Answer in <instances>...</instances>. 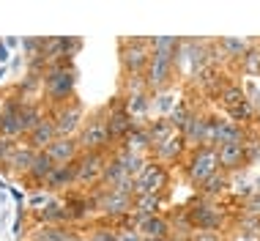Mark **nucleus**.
<instances>
[{
  "label": "nucleus",
  "instance_id": "4468645a",
  "mask_svg": "<svg viewBox=\"0 0 260 241\" xmlns=\"http://www.w3.org/2000/svg\"><path fill=\"white\" fill-rule=\"evenodd\" d=\"M135 230L140 233L143 238H170V222H167L161 214H153V217H140Z\"/></svg>",
  "mask_w": 260,
  "mask_h": 241
},
{
  "label": "nucleus",
  "instance_id": "49530a36",
  "mask_svg": "<svg viewBox=\"0 0 260 241\" xmlns=\"http://www.w3.org/2000/svg\"><path fill=\"white\" fill-rule=\"evenodd\" d=\"M167 241H184V238H181V236H178V238H167Z\"/></svg>",
  "mask_w": 260,
  "mask_h": 241
},
{
  "label": "nucleus",
  "instance_id": "423d86ee",
  "mask_svg": "<svg viewBox=\"0 0 260 241\" xmlns=\"http://www.w3.org/2000/svg\"><path fill=\"white\" fill-rule=\"evenodd\" d=\"M74 165H77V184H96V187H99L102 173H104V167H107V157L88 151V154H80V159H77Z\"/></svg>",
  "mask_w": 260,
  "mask_h": 241
},
{
  "label": "nucleus",
  "instance_id": "2eb2a0df",
  "mask_svg": "<svg viewBox=\"0 0 260 241\" xmlns=\"http://www.w3.org/2000/svg\"><path fill=\"white\" fill-rule=\"evenodd\" d=\"M55 140H58V132H55L52 118H44V120L36 126V129L27 134V145H30L33 151H47V148H50Z\"/></svg>",
  "mask_w": 260,
  "mask_h": 241
},
{
  "label": "nucleus",
  "instance_id": "412c9836",
  "mask_svg": "<svg viewBox=\"0 0 260 241\" xmlns=\"http://www.w3.org/2000/svg\"><path fill=\"white\" fill-rule=\"evenodd\" d=\"M55 167H58V165H55V162L47 157L44 151H39L36 159H33V165H30V170H27L25 175H27V178H30L33 184H47V178L52 175Z\"/></svg>",
  "mask_w": 260,
  "mask_h": 241
},
{
  "label": "nucleus",
  "instance_id": "39448f33",
  "mask_svg": "<svg viewBox=\"0 0 260 241\" xmlns=\"http://www.w3.org/2000/svg\"><path fill=\"white\" fill-rule=\"evenodd\" d=\"M93 197H96V208L110 219L126 217V214L135 211V197H129V195L112 192V189H102V192H96Z\"/></svg>",
  "mask_w": 260,
  "mask_h": 241
},
{
  "label": "nucleus",
  "instance_id": "0eeeda50",
  "mask_svg": "<svg viewBox=\"0 0 260 241\" xmlns=\"http://www.w3.org/2000/svg\"><path fill=\"white\" fill-rule=\"evenodd\" d=\"M52 124H55V132L58 137H72V134L82 126V107L77 102H66L55 110L52 115Z\"/></svg>",
  "mask_w": 260,
  "mask_h": 241
},
{
  "label": "nucleus",
  "instance_id": "f3484780",
  "mask_svg": "<svg viewBox=\"0 0 260 241\" xmlns=\"http://www.w3.org/2000/svg\"><path fill=\"white\" fill-rule=\"evenodd\" d=\"M184 148H186L184 137H181V132H175L165 140V143L153 145L151 151H153V157H156V162H175L181 154H184Z\"/></svg>",
  "mask_w": 260,
  "mask_h": 241
},
{
  "label": "nucleus",
  "instance_id": "9b49d317",
  "mask_svg": "<svg viewBox=\"0 0 260 241\" xmlns=\"http://www.w3.org/2000/svg\"><path fill=\"white\" fill-rule=\"evenodd\" d=\"M44 154L55 162V165H72V162L80 159L82 151H80V143H77L74 137H58Z\"/></svg>",
  "mask_w": 260,
  "mask_h": 241
},
{
  "label": "nucleus",
  "instance_id": "c756f323",
  "mask_svg": "<svg viewBox=\"0 0 260 241\" xmlns=\"http://www.w3.org/2000/svg\"><path fill=\"white\" fill-rule=\"evenodd\" d=\"M148 129V137H151V145H159V143H165L170 134H175V129H173V124L167 118H159V120H153L151 126H145Z\"/></svg>",
  "mask_w": 260,
  "mask_h": 241
},
{
  "label": "nucleus",
  "instance_id": "c03bdc74",
  "mask_svg": "<svg viewBox=\"0 0 260 241\" xmlns=\"http://www.w3.org/2000/svg\"><path fill=\"white\" fill-rule=\"evenodd\" d=\"M9 58V52H6V44H0V61H6Z\"/></svg>",
  "mask_w": 260,
  "mask_h": 241
},
{
  "label": "nucleus",
  "instance_id": "a18cd8bd",
  "mask_svg": "<svg viewBox=\"0 0 260 241\" xmlns=\"http://www.w3.org/2000/svg\"><path fill=\"white\" fill-rule=\"evenodd\" d=\"M143 241H167V238H143Z\"/></svg>",
  "mask_w": 260,
  "mask_h": 241
},
{
  "label": "nucleus",
  "instance_id": "aec40b11",
  "mask_svg": "<svg viewBox=\"0 0 260 241\" xmlns=\"http://www.w3.org/2000/svg\"><path fill=\"white\" fill-rule=\"evenodd\" d=\"M112 159H115L118 165H121V167L126 170V175H132V178H137V175L145 170V165H148L143 154L126 151V148H121V151H115V157H112Z\"/></svg>",
  "mask_w": 260,
  "mask_h": 241
},
{
  "label": "nucleus",
  "instance_id": "c85d7f7f",
  "mask_svg": "<svg viewBox=\"0 0 260 241\" xmlns=\"http://www.w3.org/2000/svg\"><path fill=\"white\" fill-rule=\"evenodd\" d=\"M161 208V197L159 195H135V211L140 217H153Z\"/></svg>",
  "mask_w": 260,
  "mask_h": 241
},
{
  "label": "nucleus",
  "instance_id": "bb28decb",
  "mask_svg": "<svg viewBox=\"0 0 260 241\" xmlns=\"http://www.w3.org/2000/svg\"><path fill=\"white\" fill-rule=\"evenodd\" d=\"M69 219H85L90 214V208H96V197H69L63 203Z\"/></svg>",
  "mask_w": 260,
  "mask_h": 241
},
{
  "label": "nucleus",
  "instance_id": "473e14b6",
  "mask_svg": "<svg viewBox=\"0 0 260 241\" xmlns=\"http://www.w3.org/2000/svg\"><path fill=\"white\" fill-rule=\"evenodd\" d=\"M39 219L44 225H60V222H66V208H63L60 203H50V205H44L41 208V214H39Z\"/></svg>",
  "mask_w": 260,
  "mask_h": 241
},
{
  "label": "nucleus",
  "instance_id": "7c9ffc66",
  "mask_svg": "<svg viewBox=\"0 0 260 241\" xmlns=\"http://www.w3.org/2000/svg\"><path fill=\"white\" fill-rule=\"evenodd\" d=\"M230 115V120H233V124H247V120H252L255 118V104L249 102V99H241V102L236 104V107H230V110H224Z\"/></svg>",
  "mask_w": 260,
  "mask_h": 241
},
{
  "label": "nucleus",
  "instance_id": "20e7f679",
  "mask_svg": "<svg viewBox=\"0 0 260 241\" xmlns=\"http://www.w3.org/2000/svg\"><path fill=\"white\" fill-rule=\"evenodd\" d=\"M173 74H175V63L170 58L151 55L148 66H145V74H143V82L148 91H165L173 82Z\"/></svg>",
  "mask_w": 260,
  "mask_h": 241
},
{
  "label": "nucleus",
  "instance_id": "1a4fd4ad",
  "mask_svg": "<svg viewBox=\"0 0 260 241\" xmlns=\"http://www.w3.org/2000/svg\"><path fill=\"white\" fill-rule=\"evenodd\" d=\"M151 61V49L148 47H129L121 41V66L126 77H143L145 66Z\"/></svg>",
  "mask_w": 260,
  "mask_h": 241
},
{
  "label": "nucleus",
  "instance_id": "6e6552de",
  "mask_svg": "<svg viewBox=\"0 0 260 241\" xmlns=\"http://www.w3.org/2000/svg\"><path fill=\"white\" fill-rule=\"evenodd\" d=\"M167 187V170L161 162H148L137 175V195H159Z\"/></svg>",
  "mask_w": 260,
  "mask_h": 241
},
{
  "label": "nucleus",
  "instance_id": "2f4dec72",
  "mask_svg": "<svg viewBox=\"0 0 260 241\" xmlns=\"http://www.w3.org/2000/svg\"><path fill=\"white\" fill-rule=\"evenodd\" d=\"M192 115H194V110L189 107L186 102H178V104L173 107V112H170V118H167V120L173 124L175 132H184V126L189 124V118H192Z\"/></svg>",
  "mask_w": 260,
  "mask_h": 241
},
{
  "label": "nucleus",
  "instance_id": "393cba45",
  "mask_svg": "<svg viewBox=\"0 0 260 241\" xmlns=\"http://www.w3.org/2000/svg\"><path fill=\"white\" fill-rule=\"evenodd\" d=\"M123 148L126 151H135V154H143V151H148V148H153L151 137H148V129H145V126H135V129L123 137Z\"/></svg>",
  "mask_w": 260,
  "mask_h": 241
},
{
  "label": "nucleus",
  "instance_id": "4be33fe9",
  "mask_svg": "<svg viewBox=\"0 0 260 241\" xmlns=\"http://www.w3.org/2000/svg\"><path fill=\"white\" fill-rule=\"evenodd\" d=\"M47 115L41 112V107L39 104H30V102H22V107H19V129H22V134L27 137L36 126L44 120Z\"/></svg>",
  "mask_w": 260,
  "mask_h": 241
},
{
  "label": "nucleus",
  "instance_id": "58836bf2",
  "mask_svg": "<svg viewBox=\"0 0 260 241\" xmlns=\"http://www.w3.org/2000/svg\"><path fill=\"white\" fill-rule=\"evenodd\" d=\"M14 151H17V143L9 137H0V165H9V159L14 157Z\"/></svg>",
  "mask_w": 260,
  "mask_h": 241
},
{
  "label": "nucleus",
  "instance_id": "f8f14e48",
  "mask_svg": "<svg viewBox=\"0 0 260 241\" xmlns=\"http://www.w3.org/2000/svg\"><path fill=\"white\" fill-rule=\"evenodd\" d=\"M135 118L126 112V107H121V104H115V107L110 110L107 115V132H110V140H123L126 134H129L132 129H135Z\"/></svg>",
  "mask_w": 260,
  "mask_h": 241
},
{
  "label": "nucleus",
  "instance_id": "a878e982",
  "mask_svg": "<svg viewBox=\"0 0 260 241\" xmlns=\"http://www.w3.org/2000/svg\"><path fill=\"white\" fill-rule=\"evenodd\" d=\"M216 47H219V52H222V58H233V61H241L244 55H247V49L252 47L247 39H219L216 41Z\"/></svg>",
  "mask_w": 260,
  "mask_h": 241
},
{
  "label": "nucleus",
  "instance_id": "f03ea898",
  "mask_svg": "<svg viewBox=\"0 0 260 241\" xmlns=\"http://www.w3.org/2000/svg\"><path fill=\"white\" fill-rule=\"evenodd\" d=\"M80 151L82 154H88V151H93V154H104L110 148V132H107V110H102V112H96L93 118L88 120L85 126H82V132H80Z\"/></svg>",
  "mask_w": 260,
  "mask_h": 241
},
{
  "label": "nucleus",
  "instance_id": "ddd939ff",
  "mask_svg": "<svg viewBox=\"0 0 260 241\" xmlns=\"http://www.w3.org/2000/svg\"><path fill=\"white\" fill-rule=\"evenodd\" d=\"M19 107H22V99H14V102H6L3 112H0V137H19L22 129H19Z\"/></svg>",
  "mask_w": 260,
  "mask_h": 241
},
{
  "label": "nucleus",
  "instance_id": "c9c22d12",
  "mask_svg": "<svg viewBox=\"0 0 260 241\" xmlns=\"http://www.w3.org/2000/svg\"><path fill=\"white\" fill-rule=\"evenodd\" d=\"M241 69L247 74H260V49H247V55L241 58Z\"/></svg>",
  "mask_w": 260,
  "mask_h": 241
},
{
  "label": "nucleus",
  "instance_id": "7ed1b4c3",
  "mask_svg": "<svg viewBox=\"0 0 260 241\" xmlns=\"http://www.w3.org/2000/svg\"><path fill=\"white\" fill-rule=\"evenodd\" d=\"M219 170V157H216V148H194L192 159L186 165V175L194 187H203L211 175Z\"/></svg>",
  "mask_w": 260,
  "mask_h": 241
},
{
  "label": "nucleus",
  "instance_id": "79ce46f5",
  "mask_svg": "<svg viewBox=\"0 0 260 241\" xmlns=\"http://www.w3.org/2000/svg\"><path fill=\"white\" fill-rule=\"evenodd\" d=\"M247 214L260 217V195H252L249 200H247Z\"/></svg>",
  "mask_w": 260,
  "mask_h": 241
},
{
  "label": "nucleus",
  "instance_id": "a19ab883",
  "mask_svg": "<svg viewBox=\"0 0 260 241\" xmlns=\"http://www.w3.org/2000/svg\"><path fill=\"white\" fill-rule=\"evenodd\" d=\"M118 241H143V236L135 228H126V230H118Z\"/></svg>",
  "mask_w": 260,
  "mask_h": 241
},
{
  "label": "nucleus",
  "instance_id": "e433bc0d",
  "mask_svg": "<svg viewBox=\"0 0 260 241\" xmlns=\"http://www.w3.org/2000/svg\"><path fill=\"white\" fill-rule=\"evenodd\" d=\"M66 238H69L66 230H60L58 225H44L36 236V241H66Z\"/></svg>",
  "mask_w": 260,
  "mask_h": 241
},
{
  "label": "nucleus",
  "instance_id": "f704fd0d",
  "mask_svg": "<svg viewBox=\"0 0 260 241\" xmlns=\"http://www.w3.org/2000/svg\"><path fill=\"white\" fill-rule=\"evenodd\" d=\"M222 107L224 110H230V107H236L238 102H241V99H247V94H244L241 88H238V85H228V88L222 91Z\"/></svg>",
  "mask_w": 260,
  "mask_h": 241
},
{
  "label": "nucleus",
  "instance_id": "f257e3e1",
  "mask_svg": "<svg viewBox=\"0 0 260 241\" xmlns=\"http://www.w3.org/2000/svg\"><path fill=\"white\" fill-rule=\"evenodd\" d=\"M74 85H77V72L72 66L47 69V74H44V94H47L50 102L58 104V107L74 99Z\"/></svg>",
  "mask_w": 260,
  "mask_h": 241
},
{
  "label": "nucleus",
  "instance_id": "6ab92c4d",
  "mask_svg": "<svg viewBox=\"0 0 260 241\" xmlns=\"http://www.w3.org/2000/svg\"><path fill=\"white\" fill-rule=\"evenodd\" d=\"M72 184H77V165L72 162V165H58L52 170V175L47 178L44 187L47 189H66V187H72Z\"/></svg>",
  "mask_w": 260,
  "mask_h": 241
},
{
  "label": "nucleus",
  "instance_id": "9d476101",
  "mask_svg": "<svg viewBox=\"0 0 260 241\" xmlns=\"http://www.w3.org/2000/svg\"><path fill=\"white\" fill-rule=\"evenodd\" d=\"M186 217H189V222H192L194 230H211V233H216V230L222 228V222H224L222 211L214 208V205H206V203L189 208Z\"/></svg>",
  "mask_w": 260,
  "mask_h": 241
},
{
  "label": "nucleus",
  "instance_id": "ea45409f",
  "mask_svg": "<svg viewBox=\"0 0 260 241\" xmlns=\"http://www.w3.org/2000/svg\"><path fill=\"white\" fill-rule=\"evenodd\" d=\"M63 47H66V58L72 61V55L82 47V39H63Z\"/></svg>",
  "mask_w": 260,
  "mask_h": 241
},
{
  "label": "nucleus",
  "instance_id": "4c0bfd02",
  "mask_svg": "<svg viewBox=\"0 0 260 241\" xmlns=\"http://www.w3.org/2000/svg\"><path fill=\"white\" fill-rule=\"evenodd\" d=\"M90 241H118V230L115 228H107V225H99V228L90 230Z\"/></svg>",
  "mask_w": 260,
  "mask_h": 241
},
{
  "label": "nucleus",
  "instance_id": "dca6fc26",
  "mask_svg": "<svg viewBox=\"0 0 260 241\" xmlns=\"http://www.w3.org/2000/svg\"><path fill=\"white\" fill-rule=\"evenodd\" d=\"M216 157H219V167L222 170H238L247 162V145L244 143H228L216 148Z\"/></svg>",
  "mask_w": 260,
  "mask_h": 241
},
{
  "label": "nucleus",
  "instance_id": "5701e85b",
  "mask_svg": "<svg viewBox=\"0 0 260 241\" xmlns=\"http://www.w3.org/2000/svg\"><path fill=\"white\" fill-rule=\"evenodd\" d=\"M181 137H184V143H192V145L203 148V143H206V118H203L200 112H194V115L189 118V124L184 126Z\"/></svg>",
  "mask_w": 260,
  "mask_h": 241
},
{
  "label": "nucleus",
  "instance_id": "37998d69",
  "mask_svg": "<svg viewBox=\"0 0 260 241\" xmlns=\"http://www.w3.org/2000/svg\"><path fill=\"white\" fill-rule=\"evenodd\" d=\"M192 241H222V236L219 233H211V230H200Z\"/></svg>",
  "mask_w": 260,
  "mask_h": 241
},
{
  "label": "nucleus",
  "instance_id": "cd10ccee",
  "mask_svg": "<svg viewBox=\"0 0 260 241\" xmlns=\"http://www.w3.org/2000/svg\"><path fill=\"white\" fill-rule=\"evenodd\" d=\"M39 151H33L30 145H17V151H14V157L9 159V167L14 173H27L33 165V159H36Z\"/></svg>",
  "mask_w": 260,
  "mask_h": 241
},
{
  "label": "nucleus",
  "instance_id": "b1692460",
  "mask_svg": "<svg viewBox=\"0 0 260 241\" xmlns=\"http://www.w3.org/2000/svg\"><path fill=\"white\" fill-rule=\"evenodd\" d=\"M181 47V39L175 36H153L151 39V55H159V58H170L175 63V52Z\"/></svg>",
  "mask_w": 260,
  "mask_h": 241
},
{
  "label": "nucleus",
  "instance_id": "72a5a7b5",
  "mask_svg": "<svg viewBox=\"0 0 260 241\" xmlns=\"http://www.w3.org/2000/svg\"><path fill=\"white\" fill-rule=\"evenodd\" d=\"M200 189H203V195H219V192H224V189H228V175L216 170V173L211 175V178L203 184Z\"/></svg>",
  "mask_w": 260,
  "mask_h": 241
},
{
  "label": "nucleus",
  "instance_id": "a211bd4d",
  "mask_svg": "<svg viewBox=\"0 0 260 241\" xmlns=\"http://www.w3.org/2000/svg\"><path fill=\"white\" fill-rule=\"evenodd\" d=\"M228 143H247V137H244V129L238 124H233V120H219L216 132H214V148L228 145Z\"/></svg>",
  "mask_w": 260,
  "mask_h": 241
}]
</instances>
